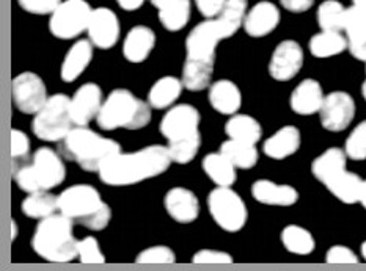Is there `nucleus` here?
Here are the masks:
<instances>
[{
  "instance_id": "40",
  "label": "nucleus",
  "mask_w": 366,
  "mask_h": 271,
  "mask_svg": "<svg viewBox=\"0 0 366 271\" xmlns=\"http://www.w3.org/2000/svg\"><path fill=\"white\" fill-rule=\"evenodd\" d=\"M10 153H11V171L19 170L27 165V157L30 153V140L24 132L13 129L10 137Z\"/></svg>"
},
{
  "instance_id": "21",
  "label": "nucleus",
  "mask_w": 366,
  "mask_h": 271,
  "mask_svg": "<svg viewBox=\"0 0 366 271\" xmlns=\"http://www.w3.org/2000/svg\"><path fill=\"white\" fill-rule=\"evenodd\" d=\"M253 198L258 203L266 205H280L288 207L297 203L299 193L291 185H278L270 180H258L252 187Z\"/></svg>"
},
{
  "instance_id": "37",
  "label": "nucleus",
  "mask_w": 366,
  "mask_h": 271,
  "mask_svg": "<svg viewBox=\"0 0 366 271\" xmlns=\"http://www.w3.org/2000/svg\"><path fill=\"white\" fill-rule=\"evenodd\" d=\"M282 242L286 250L292 254H299V256H307L315 250L313 235L307 229L296 225L286 226L283 229Z\"/></svg>"
},
{
  "instance_id": "20",
  "label": "nucleus",
  "mask_w": 366,
  "mask_h": 271,
  "mask_svg": "<svg viewBox=\"0 0 366 271\" xmlns=\"http://www.w3.org/2000/svg\"><path fill=\"white\" fill-rule=\"evenodd\" d=\"M324 93L320 82L307 78L296 86L291 94V108L299 115H313L321 110Z\"/></svg>"
},
{
  "instance_id": "46",
  "label": "nucleus",
  "mask_w": 366,
  "mask_h": 271,
  "mask_svg": "<svg viewBox=\"0 0 366 271\" xmlns=\"http://www.w3.org/2000/svg\"><path fill=\"white\" fill-rule=\"evenodd\" d=\"M325 260H327L329 264H335V265H340V264L349 265V264H357V262H359L352 250H349L346 246H341V245L332 246V248L327 251Z\"/></svg>"
},
{
  "instance_id": "35",
  "label": "nucleus",
  "mask_w": 366,
  "mask_h": 271,
  "mask_svg": "<svg viewBox=\"0 0 366 271\" xmlns=\"http://www.w3.org/2000/svg\"><path fill=\"white\" fill-rule=\"evenodd\" d=\"M225 132L229 138L253 143V145H257L262 133L259 123L249 115H234L227 123Z\"/></svg>"
},
{
  "instance_id": "34",
  "label": "nucleus",
  "mask_w": 366,
  "mask_h": 271,
  "mask_svg": "<svg viewBox=\"0 0 366 271\" xmlns=\"http://www.w3.org/2000/svg\"><path fill=\"white\" fill-rule=\"evenodd\" d=\"M247 6H249V0H227L224 10L216 18L224 30L225 38L233 36L237 30L244 27Z\"/></svg>"
},
{
  "instance_id": "5",
  "label": "nucleus",
  "mask_w": 366,
  "mask_h": 271,
  "mask_svg": "<svg viewBox=\"0 0 366 271\" xmlns=\"http://www.w3.org/2000/svg\"><path fill=\"white\" fill-rule=\"evenodd\" d=\"M149 107V103L135 98L129 90L118 88L102 102L97 119L104 131H137L151 121Z\"/></svg>"
},
{
  "instance_id": "31",
  "label": "nucleus",
  "mask_w": 366,
  "mask_h": 271,
  "mask_svg": "<svg viewBox=\"0 0 366 271\" xmlns=\"http://www.w3.org/2000/svg\"><path fill=\"white\" fill-rule=\"evenodd\" d=\"M220 153L224 154L236 168L241 170L253 168L258 162V149L253 143L229 138L222 145Z\"/></svg>"
},
{
  "instance_id": "16",
  "label": "nucleus",
  "mask_w": 366,
  "mask_h": 271,
  "mask_svg": "<svg viewBox=\"0 0 366 271\" xmlns=\"http://www.w3.org/2000/svg\"><path fill=\"white\" fill-rule=\"evenodd\" d=\"M102 107V91L97 83H85L71 99V116L76 126H86L98 118Z\"/></svg>"
},
{
  "instance_id": "36",
  "label": "nucleus",
  "mask_w": 366,
  "mask_h": 271,
  "mask_svg": "<svg viewBox=\"0 0 366 271\" xmlns=\"http://www.w3.org/2000/svg\"><path fill=\"white\" fill-rule=\"evenodd\" d=\"M200 145H202L200 132H194V133L184 135V137L169 140V146L167 148H169V153L173 162L184 165L194 160L198 149H200Z\"/></svg>"
},
{
  "instance_id": "9",
  "label": "nucleus",
  "mask_w": 366,
  "mask_h": 271,
  "mask_svg": "<svg viewBox=\"0 0 366 271\" xmlns=\"http://www.w3.org/2000/svg\"><path fill=\"white\" fill-rule=\"evenodd\" d=\"M13 102L22 113L36 115L47 102V90L41 77L34 73H22L13 81Z\"/></svg>"
},
{
  "instance_id": "32",
  "label": "nucleus",
  "mask_w": 366,
  "mask_h": 271,
  "mask_svg": "<svg viewBox=\"0 0 366 271\" xmlns=\"http://www.w3.org/2000/svg\"><path fill=\"white\" fill-rule=\"evenodd\" d=\"M332 195H335L345 204L360 203V195L363 188V180L354 173L343 171L335 179H332L327 185Z\"/></svg>"
},
{
  "instance_id": "26",
  "label": "nucleus",
  "mask_w": 366,
  "mask_h": 271,
  "mask_svg": "<svg viewBox=\"0 0 366 271\" xmlns=\"http://www.w3.org/2000/svg\"><path fill=\"white\" fill-rule=\"evenodd\" d=\"M214 73V60L186 57L182 68V83L190 91H202L208 88Z\"/></svg>"
},
{
  "instance_id": "14",
  "label": "nucleus",
  "mask_w": 366,
  "mask_h": 271,
  "mask_svg": "<svg viewBox=\"0 0 366 271\" xmlns=\"http://www.w3.org/2000/svg\"><path fill=\"white\" fill-rule=\"evenodd\" d=\"M89 36L93 46L99 49H110L118 43L120 38V22L117 14L109 8H97L93 10L89 22Z\"/></svg>"
},
{
  "instance_id": "49",
  "label": "nucleus",
  "mask_w": 366,
  "mask_h": 271,
  "mask_svg": "<svg viewBox=\"0 0 366 271\" xmlns=\"http://www.w3.org/2000/svg\"><path fill=\"white\" fill-rule=\"evenodd\" d=\"M349 52H351L357 60L366 61V39L359 44H351L349 46Z\"/></svg>"
},
{
  "instance_id": "23",
  "label": "nucleus",
  "mask_w": 366,
  "mask_h": 271,
  "mask_svg": "<svg viewBox=\"0 0 366 271\" xmlns=\"http://www.w3.org/2000/svg\"><path fill=\"white\" fill-rule=\"evenodd\" d=\"M300 148V132L294 126H285L264 143V154L275 160H283L297 153Z\"/></svg>"
},
{
  "instance_id": "24",
  "label": "nucleus",
  "mask_w": 366,
  "mask_h": 271,
  "mask_svg": "<svg viewBox=\"0 0 366 271\" xmlns=\"http://www.w3.org/2000/svg\"><path fill=\"white\" fill-rule=\"evenodd\" d=\"M159 10V21L170 31H179L190 19V0H151Z\"/></svg>"
},
{
  "instance_id": "3",
  "label": "nucleus",
  "mask_w": 366,
  "mask_h": 271,
  "mask_svg": "<svg viewBox=\"0 0 366 271\" xmlns=\"http://www.w3.org/2000/svg\"><path fill=\"white\" fill-rule=\"evenodd\" d=\"M31 248L38 256L51 262H69L79 257V240L73 234V220L61 212L43 218L31 238Z\"/></svg>"
},
{
  "instance_id": "13",
  "label": "nucleus",
  "mask_w": 366,
  "mask_h": 271,
  "mask_svg": "<svg viewBox=\"0 0 366 271\" xmlns=\"http://www.w3.org/2000/svg\"><path fill=\"white\" fill-rule=\"evenodd\" d=\"M30 165L41 191L57 187L65 180V165L61 162V157L57 153H54L52 149H38L34 155V162Z\"/></svg>"
},
{
  "instance_id": "53",
  "label": "nucleus",
  "mask_w": 366,
  "mask_h": 271,
  "mask_svg": "<svg viewBox=\"0 0 366 271\" xmlns=\"http://www.w3.org/2000/svg\"><path fill=\"white\" fill-rule=\"evenodd\" d=\"M362 256H363V259L366 260V242L362 245Z\"/></svg>"
},
{
  "instance_id": "6",
  "label": "nucleus",
  "mask_w": 366,
  "mask_h": 271,
  "mask_svg": "<svg viewBox=\"0 0 366 271\" xmlns=\"http://www.w3.org/2000/svg\"><path fill=\"white\" fill-rule=\"evenodd\" d=\"M71 99L65 94H55L47 99L31 123V129L39 140L60 141L73 129Z\"/></svg>"
},
{
  "instance_id": "28",
  "label": "nucleus",
  "mask_w": 366,
  "mask_h": 271,
  "mask_svg": "<svg viewBox=\"0 0 366 271\" xmlns=\"http://www.w3.org/2000/svg\"><path fill=\"white\" fill-rule=\"evenodd\" d=\"M184 88V83L182 81H178L174 77H162L151 86L149 94H148V103L153 108H167L173 106L174 102L179 99V96Z\"/></svg>"
},
{
  "instance_id": "25",
  "label": "nucleus",
  "mask_w": 366,
  "mask_h": 271,
  "mask_svg": "<svg viewBox=\"0 0 366 271\" xmlns=\"http://www.w3.org/2000/svg\"><path fill=\"white\" fill-rule=\"evenodd\" d=\"M209 102L222 115H234L241 108L242 96L232 81H219L209 88Z\"/></svg>"
},
{
  "instance_id": "15",
  "label": "nucleus",
  "mask_w": 366,
  "mask_h": 271,
  "mask_svg": "<svg viewBox=\"0 0 366 271\" xmlns=\"http://www.w3.org/2000/svg\"><path fill=\"white\" fill-rule=\"evenodd\" d=\"M198 124H200L198 110L187 103H181L167 111L161 121V132L167 140H173L198 132Z\"/></svg>"
},
{
  "instance_id": "4",
  "label": "nucleus",
  "mask_w": 366,
  "mask_h": 271,
  "mask_svg": "<svg viewBox=\"0 0 366 271\" xmlns=\"http://www.w3.org/2000/svg\"><path fill=\"white\" fill-rule=\"evenodd\" d=\"M59 210L92 230L107 227L112 210L92 185H74L59 196Z\"/></svg>"
},
{
  "instance_id": "43",
  "label": "nucleus",
  "mask_w": 366,
  "mask_h": 271,
  "mask_svg": "<svg viewBox=\"0 0 366 271\" xmlns=\"http://www.w3.org/2000/svg\"><path fill=\"white\" fill-rule=\"evenodd\" d=\"M79 259L82 264H104L106 262L98 242L93 237H86L79 242Z\"/></svg>"
},
{
  "instance_id": "45",
  "label": "nucleus",
  "mask_w": 366,
  "mask_h": 271,
  "mask_svg": "<svg viewBox=\"0 0 366 271\" xmlns=\"http://www.w3.org/2000/svg\"><path fill=\"white\" fill-rule=\"evenodd\" d=\"M195 264H217V265H225V264H232L233 257L229 256L228 252L224 251H216V250H202L198 251L194 256Z\"/></svg>"
},
{
  "instance_id": "22",
  "label": "nucleus",
  "mask_w": 366,
  "mask_h": 271,
  "mask_svg": "<svg viewBox=\"0 0 366 271\" xmlns=\"http://www.w3.org/2000/svg\"><path fill=\"white\" fill-rule=\"evenodd\" d=\"M93 58V43L86 39H79L68 51L63 60L60 76L65 82H74L81 76Z\"/></svg>"
},
{
  "instance_id": "7",
  "label": "nucleus",
  "mask_w": 366,
  "mask_h": 271,
  "mask_svg": "<svg viewBox=\"0 0 366 271\" xmlns=\"http://www.w3.org/2000/svg\"><path fill=\"white\" fill-rule=\"evenodd\" d=\"M208 207L214 221L227 232H237L245 226L247 207L242 198L229 187H217L211 191Z\"/></svg>"
},
{
  "instance_id": "48",
  "label": "nucleus",
  "mask_w": 366,
  "mask_h": 271,
  "mask_svg": "<svg viewBox=\"0 0 366 271\" xmlns=\"http://www.w3.org/2000/svg\"><path fill=\"white\" fill-rule=\"evenodd\" d=\"M280 2L288 11L304 13L313 6L315 0H280Z\"/></svg>"
},
{
  "instance_id": "1",
  "label": "nucleus",
  "mask_w": 366,
  "mask_h": 271,
  "mask_svg": "<svg viewBox=\"0 0 366 271\" xmlns=\"http://www.w3.org/2000/svg\"><path fill=\"white\" fill-rule=\"evenodd\" d=\"M172 162L167 146H148L131 154L120 150L101 166L99 176L107 185H132L165 173Z\"/></svg>"
},
{
  "instance_id": "17",
  "label": "nucleus",
  "mask_w": 366,
  "mask_h": 271,
  "mask_svg": "<svg viewBox=\"0 0 366 271\" xmlns=\"http://www.w3.org/2000/svg\"><path fill=\"white\" fill-rule=\"evenodd\" d=\"M280 22V11L278 8L267 0L258 2L252 10L247 11L244 29L253 38H261L274 31Z\"/></svg>"
},
{
  "instance_id": "52",
  "label": "nucleus",
  "mask_w": 366,
  "mask_h": 271,
  "mask_svg": "<svg viewBox=\"0 0 366 271\" xmlns=\"http://www.w3.org/2000/svg\"><path fill=\"white\" fill-rule=\"evenodd\" d=\"M11 230H13V235H11V240L16 238V234H18V226H16V223L11 221Z\"/></svg>"
},
{
  "instance_id": "29",
  "label": "nucleus",
  "mask_w": 366,
  "mask_h": 271,
  "mask_svg": "<svg viewBox=\"0 0 366 271\" xmlns=\"http://www.w3.org/2000/svg\"><path fill=\"white\" fill-rule=\"evenodd\" d=\"M349 49V41L341 35V31H330L322 30L310 41V51L317 58H329L340 55Z\"/></svg>"
},
{
  "instance_id": "18",
  "label": "nucleus",
  "mask_w": 366,
  "mask_h": 271,
  "mask_svg": "<svg viewBox=\"0 0 366 271\" xmlns=\"http://www.w3.org/2000/svg\"><path fill=\"white\" fill-rule=\"evenodd\" d=\"M165 209L178 223H192L200 213V204L192 191L182 187L172 188L165 196Z\"/></svg>"
},
{
  "instance_id": "19",
  "label": "nucleus",
  "mask_w": 366,
  "mask_h": 271,
  "mask_svg": "<svg viewBox=\"0 0 366 271\" xmlns=\"http://www.w3.org/2000/svg\"><path fill=\"white\" fill-rule=\"evenodd\" d=\"M154 31L145 26H137L131 29L129 34L124 38L123 55L127 61L142 63L148 58V55L154 49Z\"/></svg>"
},
{
  "instance_id": "10",
  "label": "nucleus",
  "mask_w": 366,
  "mask_h": 271,
  "mask_svg": "<svg viewBox=\"0 0 366 271\" xmlns=\"http://www.w3.org/2000/svg\"><path fill=\"white\" fill-rule=\"evenodd\" d=\"M355 115V102L345 91H333L325 96L320 110L324 129L330 132H341L352 123Z\"/></svg>"
},
{
  "instance_id": "11",
  "label": "nucleus",
  "mask_w": 366,
  "mask_h": 271,
  "mask_svg": "<svg viewBox=\"0 0 366 271\" xmlns=\"http://www.w3.org/2000/svg\"><path fill=\"white\" fill-rule=\"evenodd\" d=\"M222 39L227 38L217 19H206L204 22L198 24L187 36V57L214 60V57H216V47Z\"/></svg>"
},
{
  "instance_id": "39",
  "label": "nucleus",
  "mask_w": 366,
  "mask_h": 271,
  "mask_svg": "<svg viewBox=\"0 0 366 271\" xmlns=\"http://www.w3.org/2000/svg\"><path fill=\"white\" fill-rule=\"evenodd\" d=\"M345 31L347 35L349 46L359 44L366 39V13L359 6L346 8Z\"/></svg>"
},
{
  "instance_id": "42",
  "label": "nucleus",
  "mask_w": 366,
  "mask_h": 271,
  "mask_svg": "<svg viewBox=\"0 0 366 271\" xmlns=\"http://www.w3.org/2000/svg\"><path fill=\"white\" fill-rule=\"evenodd\" d=\"M135 260L139 264H173L177 257L169 246H151L143 250Z\"/></svg>"
},
{
  "instance_id": "38",
  "label": "nucleus",
  "mask_w": 366,
  "mask_h": 271,
  "mask_svg": "<svg viewBox=\"0 0 366 271\" xmlns=\"http://www.w3.org/2000/svg\"><path fill=\"white\" fill-rule=\"evenodd\" d=\"M346 8L337 0H325L317 10V22L322 30L341 31L345 30Z\"/></svg>"
},
{
  "instance_id": "8",
  "label": "nucleus",
  "mask_w": 366,
  "mask_h": 271,
  "mask_svg": "<svg viewBox=\"0 0 366 271\" xmlns=\"http://www.w3.org/2000/svg\"><path fill=\"white\" fill-rule=\"evenodd\" d=\"M93 8L86 0H63L51 14L49 29L60 39L76 38L89 29Z\"/></svg>"
},
{
  "instance_id": "27",
  "label": "nucleus",
  "mask_w": 366,
  "mask_h": 271,
  "mask_svg": "<svg viewBox=\"0 0 366 271\" xmlns=\"http://www.w3.org/2000/svg\"><path fill=\"white\" fill-rule=\"evenodd\" d=\"M346 153L338 148H330L322 155L316 158L312 165L315 178L322 182L324 185L335 179L338 174L346 171Z\"/></svg>"
},
{
  "instance_id": "47",
  "label": "nucleus",
  "mask_w": 366,
  "mask_h": 271,
  "mask_svg": "<svg viewBox=\"0 0 366 271\" xmlns=\"http://www.w3.org/2000/svg\"><path fill=\"white\" fill-rule=\"evenodd\" d=\"M227 0H195V5L206 19H216L224 10Z\"/></svg>"
},
{
  "instance_id": "51",
  "label": "nucleus",
  "mask_w": 366,
  "mask_h": 271,
  "mask_svg": "<svg viewBox=\"0 0 366 271\" xmlns=\"http://www.w3.org/2000/svg\"><path fill=\"white\" fill-rule=\"evenodd\" d=\"M354 5L359 6L360 10H363L366 13V0H354Z\"/></svg>"
},
{
  "instance_id": "2",
  "label": "nucleus",
  "mask_w": 366,
  "mask_h": 271,
  "mask_svg": "<svg viewBox=\"0 0 366 271\" xmlns=\"http://www.w3.org/2000/svg\"><path fill=\"white\" fill-rule=\"evenodd\" d=\"M120 150L118 143L101 137L86 129V126L73 127L66 137L60 140V154L68 160L77 162L82 170L90 173H99L101 166Z\"/></svg>"
},
{
  "instance_id": "50",
  "label": "nucleus",
  "mask_w": 366,
  "mask_h": 271,
  "mask_svg": "<svg viewBox=\"0 0 366 271\" xmlns=\"http://www.w3.org/2000/svg\"><path fill=\"white\" fill-rule=\"evenodd\" d=\"M117 2L123 8V10L132 11V10H139V8L145 4V0H117Z\"/></svg>"
},
{
  "instance_id": "44",
  "label": "nucleus",
  "mask_w": 366,
  "mask_h": 271,
  "mask_svg": "<svg viewBox=\"0 0 366 271\" xmlns=\"http://www.w3.org/2000/svg\"><path fill=\"white\" fill-rule=\"evenodd\" d=\"M24 10L34 14H52L63 0H18Z\"/></svg>"
},
{
  "instance_id": "30",
  "label": "nucleus",
  "mask_w": 366,
  "mask_h": 271,
  "mask_svg": "<svg viewBox=\"0 0 366 271\" xmlns=\"http://www.w3.org/2000/svg\"><path fill=\"white\" fill-rule=\"evenodd\" d=\"M203 170L219 187H232L236 182L237 168L222 153L206 155L203 160Z\"/></svg>"
},
{
  "instance_id": "54",
  "label": "nucleus",
  "mask_w": 366,
  "mask_h": 271,
  "mask_svg": "<svg viewBox=\"0 0 366 271\" xmlns=\"http://www.w3.org/2000/svg\"><path fill=\"white\" fill-rule=\"evenodd\" d=\"M362 93H363V98L366 99V81H365V83H363V86H362Z\"/></svg>"
},
{
  "instance_id": "41",
  "label": "nucleus",
  "mask_w": 366,
  "mask_h": 271,
  "mask_svg": "<svg viewBox=\"0 0 366 271\" xmlns=\"http://www.w3.org/2000/svg\"><path fill=\"white\" fill-rule=\"evenodd\" d=\"M345 153L352 160H365L366 158V121L360 123L349 135Z\"/></svg>"
},
{
  "instance_id": "33",
  "label": "nucleus",
  "mask_w": 366,
  "mask_h": 271,
  "mask_svg": "<svg viewBox=\"0 0 366 271\" xmlns=\"http://www.w3.org/2000/svg\"><path fill=\"white\" fill-rule=\"evenodd\" d=\"M59 210V198L44 191H36V193H29L26 201L22 203V212L29 218L43 220L51 217Z\"/></svg>"
},
{
  "instance_id": "12",
  "label": "nucleus",
  "mask_w": 366,
  "mask_h": 271,
  "mask_svg": "<svg viewBox=\"0 0 366 271\" xmlns=\"http://www.w3.org/2000/svg\"><path fill=\"white\" fill-rule=\"evenodd\" d=\"M302 65H304L302 47L292 39H286L275 47L272 57H270L269 74L278 82H286L297 76Z\"/></svg>"
}]
</instances>
